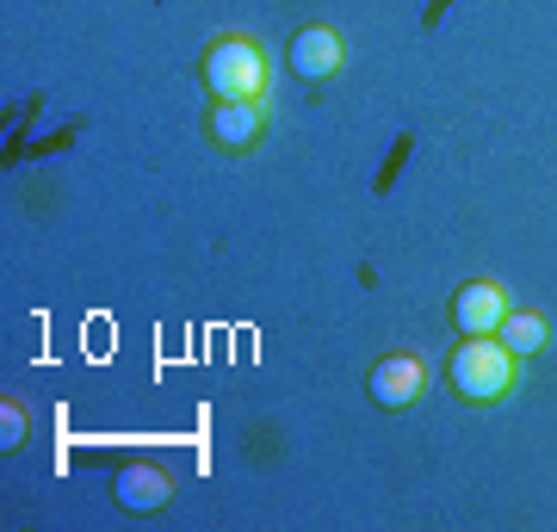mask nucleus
I'll return each mask as SVG.
<instances>
[{"label": "nucleus", "mask_w": 557, "mask_h": 532, "mask_svg": "<svg viewBox=\"0 0 557 532\" xmlns=\"http://www.w3.org/2000/svg\"><path fill=\"white\" fill-rule=\"evenodd\" d=\"M520 372H527V359L502 335H453V347L440 359V378H446L453 403H465V409H496V403H508L520 391Z\"/></svg>", "instance_id": "nucleus-1"}, {"label": "nucleus", "mask_w": 557, "mask_h": 532, "mask_svg": "<svg viewBox=\"0 0 557 532\" xmlns=\"http://www.w3.org/2000/svg\"><path fill=\"white\" fill-rule=\"evenodd\" d=\"M199 87L211 99H273V57L248 32H211L199 50Z\"/></svg>", "instance_id": "nucleus-2"}, {"label": "nucleus", "mask_w": 557, "mask_h": 532, "mask_svg": "<svg viewBox=\"0 0 557 532\" xmlns=\"http://www.w3.org/2000/svg\"><path fill=\"white\" fill-rule=\"evenodd\" d=\"M205 143L218 149L223 161H242V156H260L267 137H273V99H211L199 119Z\"/></svg>", "instance_id": "nucleus-3"}, {"label": "nucleus", "mask_w": 557, "mask_h": 532, "mask_svg": "<svg viewBox=\"0 0 557 532\" xmlns=\"http://www.w3.org/2000/svg\"><path fill=\"white\" fill-rule=\"evenodd\" d=\"M428 391H434V366H428L416 347H391V354H379L372 359V372H366V396H372L384 415L421 409V396Z\"/></svg>", "instance_id": "nucleus-4"}, {"label": "nucleus", "mask_w": 557, "mask_h": 532, "mask_svg": "<svg viewBox=\"0 0 557 532\" xmlns=\"http://www.w3.org/2000/svg\"><path fill=\"white\" fill-rule=\"evenodd\" d=\"M341 69H347V38H341L335 25L310 20V25H298V32L285 38V75L298 81V87L322 94Z\"/></svg>", "instance_id": "nucleus-5"}, {"label": "nucleus", "mask_w": 557, "mask_h": 532, "mask_svg": "<svg viewBox=\"0 0 557 532\" xmlns=\"http://www.w3.org/2000/svg\"><path fill=\"white\" fill-rule=\"evenodd\" d=\"M508 292H502L496 279H465L453 297H446V322H453V335H496L502 322H508Z\"/></svg>", "instance_id": "nucleus-6"}, {"label": "nucleus", "mask_w": 557, "mask_h": 532, "mask_svg": "<svg viewBox=\"0 0 557 532\" xmlns=\"http://www.w3.org/2000/svg\"><path fill=\"white\" fill-rule=\"evenodd\" d=\"M174 471H161V465H149V458H131V465H119L112 471V502H119L124 514H168L174 508Z\"/></svg>", "instance_id": "nucleus-7"}, {"label": "nucleus", "mask_w": 557, "mask_h": 532, "mask_svg": "<svg viewBox=\"0 0 557 532\" xmlns=\"http://www.w3.org/2000/svg\"><path fill=\"white\" fill-rule=\"evenodd\" d=\"M496 335L508 341L520 359H533V354H545V347H552V316L533 310V304H515V310H508V322H502Z\"/></svg>", "instance_id": "nucleus-8"}, {"label": "nucleus", "mask_w": 557, "mask_h": 532, "mask_svg": "<svg viewBox=\"0 0 557 532\" xmlns=\"http://www.w3.org/2000/svg\"><path fill=\"white\" fill-rule=\"evenodd\" d=\"M25 440H32V409L20 396H7L0 403V453H25Z\"/></svg>", "instance_id": "nucleus-9"}]
</instances>
